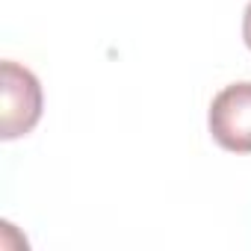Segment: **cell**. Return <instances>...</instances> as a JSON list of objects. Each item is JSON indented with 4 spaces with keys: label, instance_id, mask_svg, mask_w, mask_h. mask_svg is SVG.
Instances as JSON below:
<instances>
[{
    "label": "cell",
    "instance_id": "6da1fadb",
    "mask_svg": "<svg viewBox=\"0 0 251 251\" xmlns=\"http://www.w3.org/2000/svg\"><path fill=\"white\" fill-rule=\"evenodd\" d=\"M3 74V112H0V139L12 142L18 136H27L39 118H42V83L39 77L6 59L0 65Z\"/></svg>",
    "mask_w": 251,
    "mask_h": 251
},
{
    "label": "cell",
    "instance_id": "7a4b0ae2",
    "mask_svg": "<svg viewBox=\"0 0 251 251\" xmlns=\"http://www.w3.org/2000/svg\"><path fill=\"white\" fill-rule=\"evenodd\" d=\"M210 133L219 148L251 154V83H230L213 98Z\"/></svg>",
    "mask_w": 251,
    "mask_h": 251
},
{
    "label": "cell",
    "instance_id": "3957f363",
    "mask_svg": "<svg viewBox=\"0 0 251 251\" xmlns=\"http://www.w3.org/2000/svg\"><path fill=\"white\" fill-rule=\"evenodd\" d=\"M242 42L251 50V3L245 6V15H242Z\"/></svg>",
    "mask_w": 251,
    "mask_h": 251
}]
</instances>
